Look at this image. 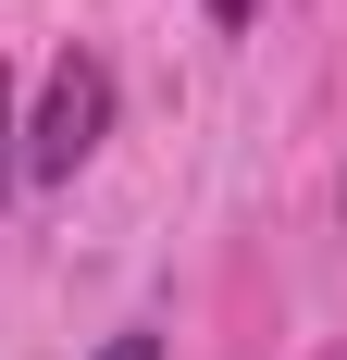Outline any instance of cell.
<instances>
[{"label": "cell", "instance_id": "cell-4", "mask_svg": "<svg viewBox=\"0 0 347 360\" xmlns=\"http://www.w3.org/2000/svg\"><path fill=\"white\" fill-rule=\"evenodd\" d=\"M248 13H261V0H211V25H248Z\"/></svg>", "mask_w": 347, "mask_h": 360}, {"label": "cell", "instance_id": "cell-1", "mask_svg": "<svg viewBox=\"0 0 347 360\" xmlns=\"http://www.w3.org/2000/svg\"><path fill=\"white\" fill-rule=\"evenodd\" d=\"M112 100H124V87H112V63L100 50H63V63H50V87H37V112H25V174H87V162H100V137H112Z\"/></svg>", "mask_w": 347, "mask_h": 360}, {"label": "cell", "instance_id": "cell-6", "mask_svg": "<svg viewBox=\"0 0 347 360\" xmlns=\"http://www.w3.org/2000/svg\"><path fill=\"white\" fill-rule=\"evenodd\" d=\"M335 199H347V186H335Z\"/></svg>", "mask_w": 347, "mask_h": 360}, {"label": "cell", "instance_id": "cell-5", "mask_svg": "<svg viewBox=\"0 0 347 360\" xmlns=\"http://www.w3.org/2000/svg\"><path fill=\"white\" fill-rule=\"evenodd\" d=\"M322 360H347V348H322Z\"/></svg>", "mask_w": 347, "mask_h": 360}, {"label": "cell", "instance_id": "cell-2", "mask_svg": "<svg viewBox=\"0 0 347 360\" xmlns=\"http://www.w3.org/2000/svg\"><path fill=\"white\" fill-rule=\"evenodd\" d=\"M13 174H25V112H13V63H0V199H13Z\"/></svg>", "mask_w": 347, "mask_h": 360}, {"label": "cell", "instance_id": "cell-3", "mask_svg": "<svg viewBox=\"0 0 347 360\" xmlns=\"http://www.w3.org/2000/svg\"><path fill=\"white\" fill-rule=\"evenodd\" d=\"M87 360H162V335H100Z\"/></svg>", "mask_w": 347, "mask_h": 360}]
</instances>
